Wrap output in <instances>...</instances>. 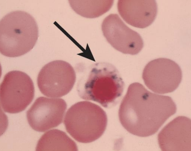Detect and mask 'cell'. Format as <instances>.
Segmentation results:
<instances>
[{"instance_id": "cell-1", "label": "cell", "mask_w": 191, "mask_h": 151, "mask_svg": "<svg viewBox=\"0 0 191 151\" xmlns=\"http://www.w3.org/2000/svg\"><path fill=\"white\" fill-rule=\"evenodd\" d=\"M176 111V105L171 97L151 93L141 84L135 82L128 87L118 116L128 131L146 137L156 132Z\"/></svg>"}, {"instance_id": "cell-2", "label": "cell", "mask_w": 191, "mask_h": 151, "mask_svg": "<svg viewBox=\"0 0 191 151\" xmlns=\"http://www.w3.org/2000/svg\"><path fill=\"white\" fill-rule=\"evenodd\" d=\"M38 37L37 24L27 12L17 10L4 16L0 22V51L4 55L15 57L30 51Z\"/></svg>"}, {"instance_id": "cell-3", "label": "cell", "mask_w": 191, "mask_h": 151, "mask_svg": "<svg viewBox=\"0 0 191 151\" xmlns=\"http://www.w3.org/2000/svg\"><path fill=\"white\" fill-rule=\"evenodd\" d=\"M78 85L82 99L94 101L105 108L116 104L122 96L124 83L116 68L101 62L93 66L86 79Z\"/></svg>"}, {"instance_id": "cell-4", "label": "cell", "mask_w": 191, "mask_h": 151, "mask_svg": "<svg viewBox=\"0 0 191 151\" xmlns=\"http://www.w3.org/2000/svg\"><path fill=\"white\" fill-rule=\"evenodd\" d=\"M105 111L98 105L84 101L72 105L65 115L64 123L67 132L75 140L83 143L99 138L107 125Z\"/></svg>"}, {"instance_id": "cell-5", "label": "cell", "mask_w": 191, "mask_h": 151, "mask_svg": "<svg viewBox=\"0 0 191 151\" xmlns=\"http://www.w3.org/2000/svg\"><path fill=\"white\" fill-rule=\"evenodd\" d=\"M34 87L30 77L18 70L7 73L0 86V100L3 110L16 113L24 110L33 100Z\"/></svg>"}, {"instance_id": "cell-6", "label": "cell", "mask_w": 191, "mask_h": 151, "mask_svg": "<svg viewBox=\"0 0 191 151\" xmlns=\"http://www.w3.org/2000/svg\"><path fill=\"white\" fill-rule=\"evenodd\" d=\"M74 69L68 63L62 60L50 62L44 65L38 74L39 90L47 97L58 98L69 93L75 83Z\"/></svg>"}, {"instance_id": "cell-7", "label": "cell", "mask_w": 191, "mask_h": 151, "mask_svg": "<svg viewBox=\"0 0 191 151\" xmlns=\"http://www.w3.org/2000/svg\"><path fill=\"white\" fill-rule=\"evenodd\" d=\"M179 65L166 58H159L149 62L145 66L142 78L145 85L154 92L160 94L170 93L179 86L182 79Z\"/></svg>"}, {"instance_id": "cell-8", "label": "cell", "mask_w": 191, "mask_h": 151, "mask_svg": "<svg viewBox=\"0 0 191 151\" xmlns=\"http://www.w3.org/2000/svg\"><path fill=\"white\" fill-rule=\"evenodd\" d=\"M102 29L108 42L122 53L136 55L143 47V40L140 35L127 26L117 14H111L105 18Z\"/></svg>"}, {"instance_id": "cell-9", "label": "cell", "mask_w": 191, "mask_h": 151, "mask_svg": "<svg viewBox=\"0 0 191 151\" xmlns=\"http://www.w3.org/2000/svg\"><path fill=\"white\" fill-rule=\"evenodd\" d=\"M67 107L61 98L39 97L27 112L28 122L34 130L45 132L62 123Z\"/></svg>"}, {"instance_id": "cell-10", "label": "cell", "mask_w": 191, "mask_h": 151, "mask_svg": "<svg viewBox=\"0 0 191 151\" xmlns=\"http://www.w3.org/2000/svg\"><path fill=\"white\" fill-rule=\"evenodd\" d=\"M191 133V119L183 116L177 117L158 133L159 147L164 151H190Z\"/></svg>"}, {"instance_id": "cell-11", "label": "cell", "mask_w": 191, "mask_h": 151, "mask_svg": "<svg viewBox=\"0 0 191 151\" xmlns=\"http://www.w3.org/2000/svg\"><path fill=\"white\" fill-rule=\"evenodd\" d=\"M118 12L130 25L144 28L151 25L157 16V7L155 0H120L117 3Z\"/></svg>"}, {"instance_id": "cell-12", "label": "cell", "mask_w": 191, "mask_h": 151, "mask_svg": "<svg viewBox=\"0 0 191 151\" xmlns=\"http://www.w3.org/2000/svg\"><path fill=\"white\" fill-rule=\"evenodd\" d=\"M75 142L64 132L57 129L50 130L44 133L38 141L37 151H77Z\"/></svg>"}, {"instance_id": "cell-13", "label": "cell", "mask_w": 191, "mask_h": 151, "mask_svg": "<svg viewBox=\"0 0 191 151\" xmlns=\"http://www.w3.org/2000/svg\"><path fill=\"white\" fill-rule=\"evenodd\" d=\"M85 3V17L95 18L104 14L111 8L113 0L88 1Z\"/></svg>"}]
</instances>
